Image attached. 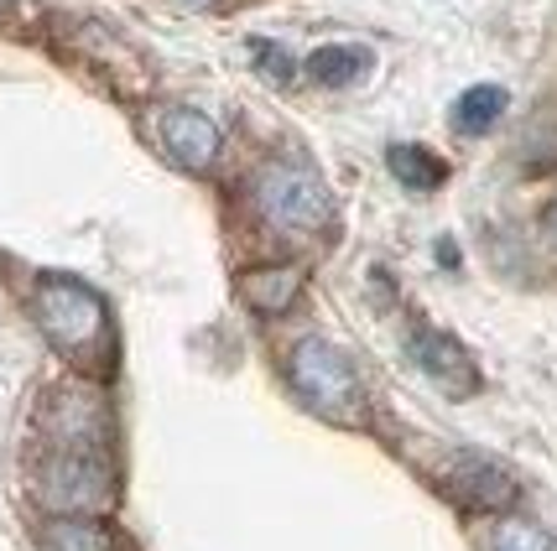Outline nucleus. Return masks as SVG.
I'll return each instance as SVG.
<instances>
[{
    "instance_id": "6",
    "label": "nucleus",
    "mask_w": 557,
    "mask_h": 551,
    "mask_svg": "<svg viewBox=\"0 0 557 551\" xmlns=\"http://www.w3.org/2000/svg\"><path fill=\"white\" fill-rule=\"evenodd\" d=\"M412 360L428 370V380L443 385L448 396H469L480 375H474V360H469V349H463L454 334H437V328H422L412 338Z\"/></svg>"
},
{
    "instance_id": "16",
    "label": "nucleus",
    "mask_w": 557,
    "mask_h": 551,
    "mask_svg": "<svg viewBox=\"0 0 557 551\" xmlns=\"http://www.w3.org/2000/svg\"><path fill=\"white\" fill-rule=\"evenodd\" d=\"M183 5H209V0H183Z\"/></svg>"
},
{
    "instance_id": "11",
    "label": "nucleus",
    "mask_w": 557,
    "mask_h": 551,
    "mask_svg": "<svg viewBox=\"0 0 557 551\" xmlns=\"http://www.w3.org/2000/svg\"><path fill=\"white\" fill-rule=\"evenodd\" d=\"M500 110H506V89L480 84V89H469V95L459 99V110H454V130H463V136H485L490 125L500 121Z\"/></svg>"
},
{
    "instance_id": "3",
    "label": "nucleus",
    "mask_w": 557,
    "mask_h": 551,
    "mask_svg": "<svg viewBox=\"0 0 557 551\" xmlns=\"http://www.w3.org/2000/svg\"><path fill=\"white\" fill-rule=\"evenodd\" d=\"M287 370H292L297 396H302L318 416H334V422L360 416V380H355L349 360H344L329 338H297Z\"/></svg>"
},
{
    "instance_id": "10",
    "label": "nucleus",
    "mask_w": 557,
    "mask_h": 551,
    "mask_svg": "<svg viewBox=\"0 0 557 551\" xmlns=\"http://www.w3.org/2000/svg\"><path fill=\"white\" fill-rule=\"evenodd\" d=\"M386 167L396 172V183H401V188H412V192H428V188H437V183L448 177V167H443L437 156H428L422 146H391Z\"/></svg>"
},
{
    "instance_id": "7",
    "label": "nucleus",
    "mask_w": 557,
    "mask_h": 551,
    "mask_svg": "<svg viewBox=\"0 0 557 551\" xmlns=\"http://www.w3.org/2000/svg\"><path fill=\"white\" fill-rule=\"evenodd\" d=\"M162 146L172 151V162L188 172H203L214 167L219 156V125L198 110H168L162 115Z\"/></svg>"
},
{
    "instance_id": "1",
    "label": "nucleus",
    "mask_w": 557,
    "mask_h": 551,
    "mask_svg": "<svg viewBox=\"0 0 557 551\" xmlns=\"http://www.w3.org/2000/svg\"><path fill=\"white\" fill-rule=\"evenodd\" d=\"M32 312H37V328H42L63 354H73V360L104 349V338H110V317H104L99 291H89L84 281H73V276H48V281H37Z\"/></svg>"
},
{
    "instance_id": "2",
    "label": "nucleus",
    "mask_w": 557,
    "mask_h": 551,
    "mask_svg": "<svg viewBox=\"0 0 557 551\" xmlns=\"http://www.w3.org/2000/svg\"><path fill=\"white\" fill-rule=\"evenodd\" d=\"M250 198H256L261 218L287 235H313L334 218V198L323 188V177L302 162H267L250 183Z\"/></svg>"
},
{
    "instance_id": "8",
    "label": "nucleus",
    "mask_w": 557,
    "mask_h": 551,
    "mask_svg": "<svg viewBox=\"0 0 557 551\" xmlns=\"http://www.w3.org/2000/svg\"><path fill=\"white\" fill-rule=\"evenodd\" d=\"M302 297V265H256L240 276V302L261 317H282Z\"/></svg>"
},
{
    "instance_id": "13",
    "label": "nucleus",
    "mask_w": 557,
    "mask_h": 551,
    "mask_svg": "<svg viewBox=\"0 0 557 551\" xmlns=\"http://www.w3.org/2000/svg\"><path fill=\"white\" fill-rule=\"evenodd\" d=\"M490 551H553V536L532 521H521V515H506L490 530Z\"/></svg>"
},
{
    "instance_id": "9",
    "label": "nucleus",
    "mask_w": 557,
    "mask_h": 551,
    "mask_svg": "<svg viewBox=\"0 0 557 551\" xmlns=\"http://www.w3.org/2000/svg\"><path fill=\"white\" fill-rule=\"evenodd\" d=\"M42 541H48V551H115V536L95 515H58V521H48Z\"/></svg>"
},
{
    "instance_id": "14",
    "label": "nucleus",
    "mask_w": 557,
    "mask_h": 551,
    "mask_svg": "<svg viewBox=\"0 0 557 551\" xmlns=\"http://www.w3.org/2000/svg\"><path fill=\"white\" fill-rule=\"evenodd\" d=\"M547 224H553V235H557V198H553V209H547Z\"/></svg>"
},
{
    "instance_id": "15",
    "label": "nucleus",
    "mask_w": 557,
    "mask_h": 551,
    "mask_svg": "<svg viewBox=\"0 0 557 551\" xmlns=\"http://www.w3.org/2000/svg\"><path fill=\"white\" fill-rule=\"evenodd\" d=\"M11 5H16V0H0V16H5V11H11Z\"/></svg>"
},
{
    "instance_id": "4",
    "label": "nucleus",
    "mask_w": 557,
    "mask_h": 551,
    "mask_svg": "<svg viewBox=\"0 0 557 551\" xmlns=\"http://www.w3.org/2000/svg\"><path fill=\"white\" fill-rule=\"evenodd\" d=\"M42 500L52 510H99L110 500V468L89 448H63L42 468Z\"/></svg>"
},
{
    "instance_id": "5",
    "label": "nucleus",
    "mask_w": 557,
    "mask_h": 551,
    "mask_svg": "<svg viewBox=\"0 0 557 551\" xmlns=\"http://www.w3.org/2000/svg\"><path fill=\"white\" fill-rule=\"evenodd\" d=\"M443 484H448V494H454L463 510H506V504L516 500L510 468H500V463L485 453H459L443 468Z\"/></svg>"
},
{
    "instance_id": "12",
    "label": "nucleus",
    "mask_w": 557,
    "mask_h": 551,
    "mask_svg": "<svg viewBox=\"0 0 557 551\" xmlns=\"http://www.w3.org/2000/svg\"><path fill=\"white\" fill-rule=\"evenodd\" d=\"M364 68H370V52H360V48H318L308 58V78L313 84H349Z\"/></svg>"
}]
</instances>
